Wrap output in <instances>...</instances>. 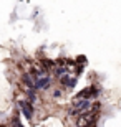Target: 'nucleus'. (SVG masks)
Returning a JSON list of instances; mask_svg holds the SVG:
<instances>
[{
	"mask_svg": "<svg viewBox=\"0 0 121 127\" xmlns=\"http://www.w3.org/2000/svg\"><path fill=\"white\" fill-rule=\"evenodd\" d=\"M93 127H95V126H93Z\"/></svg>",
	"mask_w": 121,
	"mask_h": 127,
	"instance_id": "nucleus-8",
	"label": "nucleus"
},
{
	"mask_svg": "<svg viewBox=\"0 0 121 127\" xmlns=\"http://www.w3.org/2000/svg\"><path fill=\"white\" fill-rule=\"evenodd\" d=\"M51 84V76L50 74H43L37 78V89H47Z\"/></svg>",
	"mask_w": 121,
	"mask_h": 127,
	"instance_id": "nucleus-4",
	"label": "nucleus"
},
{
	"mask_svg": "<svg viewBox=\"0 0 121 127\" xmlns=\"http://www.w3.org/2000/svg\"><path fill=\"white\" fill-rule=\"evenodd\" d=\"M22 81H23V84L27 86L28 89H37V78L30 73H23L22 76Z\"/></svg>",
	"mask_w": 121,
	"mask_h": 127,
	"instance_id": "nucleus-2",
	"label": "nucleus"
},
{
	"mask_svg": "<svg viewBox=\"0 0 121 127\" xmlns=\"http://www.w3.org/2000/svg\"><path fill=\"white\" fill-rule=\"evenodd\" d=\"M0 127H7V126H0Z\"/></svg>",
	"mask_w": 121,
	"mask_h": 127,
	"instance_id": "nucleus-7",
	"label": "nucleus"
},
{
	"mask_svg": "<svg viewBox=\"0 0 121 127\" xmlns=\"http://www.w3.org/2000/svg\"><path fill=\"white\" fill-rule=\"evenodd\" d=\"M18 106H20V109H22V112L25 114V117H27V119H32V116H33L32 104L25 99V101H18Z\"/></svg>",
	"mask_w": 121,
	"mask_h": 127,
	"instance_id": "nucleus-5",
	"label": "nucleus"
},
{
	"mask_svg": "<svg viewBox=\"0 0 121 127\" xmlns=\"http://www.w3.org/2000/svg\"><path fill=\"white\" fill-rule=\"evenodd\" d=\"M96 96H98V89L95 88V86H91V88H86V89H83L78 96H76V97H80V99H88V101H91V97H96Z\"/></svg>",
	"mask_w": 121,
	"mask_h": 127,
	"instance_id": "nucleus-3",
	"label": "nucleus"
},
{
	"mask_svg": "<svg viewBox=\"0 0 121 127\" xmlns=\"http://www.w3.org/2000/svg\"><path fill=\"white\" fill-rule=\"evenodd\" d=\"M96 121H98V114L86 112L76 119V126L78 127H93L96 124Z\"/></svg>",
	"mask_w": 121,
	"mask_h": 127,
	"instance_id": "nucleus-1",
	"label": "nucleus"
},
{
	"mask_svg": "<svg viewBox=\"0 0 121 127\" xmlns=\"http://www.w3.org/2000/svg\"><path fill=\"white\" fill-rule=\"evenodd\" d=\"M60 83L65 88H73L75 84H76V78H73V76H70V74H65L63 78H60Z\"/></svg>",
	"mask_w": 121,
	"mask_h": 127,
	"instance_id": "nucleus-6",
	"label": "nucleus"
}]
</instances>
